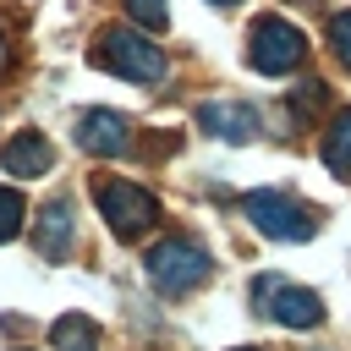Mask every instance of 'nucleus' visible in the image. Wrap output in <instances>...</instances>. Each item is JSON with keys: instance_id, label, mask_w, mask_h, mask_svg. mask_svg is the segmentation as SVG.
Returning a JSON list of instances; mask_svg holds the SVG:
<instances>
[{"instance_id": "obj_3", "label": "nucleus", "mask_w": 351, "mask_h": 351, "mask_svg": "<svg viewBox=\"0 0 351 351\" xmlns=\"http://www.w3.org/2000/svg\"><path fill=\"white\" fill-rule=\"evenodd\" d=\"M93 60H99L104 71H115V77H132V82H159V77H165V49L148 44V38L132 33V27H110V33L93 44Z\"/></svg>"}, {"instance_id": "obj_4", "label": "nucleus", "mask_w": 351, "mask_h": 351, "mask_svg": "<svg viewBox=\"0 0 351 351\" xmlns=\"http://www.w3.org/2000/svg\"><path fill=\"white\" fill-rule=\"evenodd\" d=\"M241 214L252 219V230H263V236H274V241H307L313 230H318V219H313V208H302L291 192H247L241 197Z\"/></svg>"}, {"instance_id": "obj_18", "label": "nucleus", "mask_w": 351, "mask_h": 351, "mask_svg": "<svg viewBox=\"0 0 351 351\" xmlns=\"http://www.w3.org/2000/svg\"><path fill=\"white\" fill-rule=\"evenodd\" d=\"M0 60H5V44H0Z\"/></svg>"}, {"instance_id": "obj_7", "label": "nucleus", "mask_w": 351, "mask_h": 351, "mask_svg": "<svg viewBox=\"0 0 351 351\" xmlns=\"http://www.w3.org/2000/svg\"><path fill=\"white\" fill-rule=\"evenodd\" d=\"M77 143H82L88 154H99V159H115V154L132 148V126H126L115 110H88V115L77 121Z\"/></svg>"}, {"instance_id": "obj_14", "label": "nucleus", "mask_w": 351, "mask_h": 351, "mask_svg": "<svg viewBox=\"0 0 351 351\" xmlns=\"http://www.w3.org/2000/svg\"><path fill=\"white\" fill-rule=\"evenodd\" d=\"M126 11H132V22H143V27H165V22H170L165 0H126Z\"/></svg>"}, {"instance_id": "obj_5", "label": "nucleus", "mask_w": 351, "mask_h": 351, "mask_svg": "<svg viewBox=\"0 0 351 351\" xmlns=\"http://www.w3.org/2000/svg\"><path fill=\"white\" fill-rule=\"evenodd\" d=\"M99 214L110 219V230H115L121 241H132V236H143V230L159 219V203H154V192L137 186V181H99Z\"/></svg>"}, {"instance_id": "obj_15", "label": "nucleus", "mask_w": 351, "mask_h": 351, "mask_svg": "<svg viewBox=\"0 0 351 351\" xmlns=\"http://www.w3.org/2000/svg\"><path fill=\"white\" fill-rule=\"evenodd\" d=\"M329 44H335V55L351 66V11H335V16H329Z\"/></svg>"}, {"instance_id": "obj_2", "label": "nucleus", "mask_w": 351, "mask_h": 351, "mask_svg": "<svg viewBox=\"0 0 351 351\" xmlns=\"http://www.w3.org/2000/svg\"><path fill=\"white\" fill-rule=\"evenodd\" d=\"M247 60H252V71H263V77H285V71H296V66L307 60V38H302V27H291L285 16H258L252 33H247Z\"/></svg>"}, {"instance_id": "obj_9", "label": "nucleus", "mask_w": 351, "mask_h": 351, "mask_svg": "<svg viewBox=\"0 0 351 351\" xmlns=\"http://www.w3.org/2000/svg\"><path fill=\"white\" fill-rule=\"evenodd\" d=\"M49 143H44V132H16L5 148H0V165H5V176H44L49 170Z\"/></svg>"}, {"instance_id": "obj_10", "label": "nucleus", "mask_w": 351, "mask_h": 351, "mask_svg": "<svg viewBox=\"0 0 351 351\" xmlns=\"http://www.w3.org/2000/svg\"><path fill=\"white\" fill-rule=\"evenodd\" d=\"M33 247H38V258H66V247H71V203H66V197H55V203L38 214Z\"/></svg>"}, {"instance_id": "obj_6", "label": "nucleus", "mask_w": 351, "mask_h": 351, "mask_svg": "<svg viewBox=\"0 0 351 351\" xmlns=\"http://www.w3.org/2000/svg\"><path fill=\"white\" fill-rule=\"evenodd\" d=\"M252 296L274 313V324H285V329H313L318 318H324V302L313 296V291H302V285H285V280H252Z\"/></svg>"}, {"instance_id": "obj_1", "label": "nucleus", "mask_w": 351, "mask_h": 351, "mask_svg": "<svg viewBox=\"0 0 351 351\" xmlns=\"http://www.w3.org/2000/svg\"><path fill=\"white\" fill-rule=\"evenodd\" d=\"M208 274H214V258H208V247L192 241V236H170V241H159V247L148 252V280H154L165 296H186V291H197Z\"/></svg>"}, {"instance_id": "obj_16", "label": "nucleus", "mask_w": 351, "mask_h": 351, "mask_svg": "<svg viewBox=\"0 0 351 351\" xmlns=\"http://www.w3.org/2000/svg\"><path fill=\"white\" fill-rule=\"evenodd\" d=\"M318 104H324V82H302V88L291 93V110H296V115H302V110H318Z\"/></svg>"}, {"instance_id": "obj_8", "label": "nucleus", "mask_w": 351, "mask_h": 351, "mask_svg": "<svg viewBox=\"0 0 351 351\" xmlns=\"http://www.w3.org/2000/svg\"><path fill=\"white\" fill-rule=\"evenodd\" d=\"M197 126L214 132V137H225V143H252V137H258V110L219 99V104H203V110H197Z\"/></svg>"}, {"instance_id": "obj_13", "label": "nucleus", "mask_w": 351, "mask_h": 351, "mask_svg": "<svg viewBox=\"0 0 351 351\" xmlns=\"http://www.w3.org/2000/svg\"><path fill=\"white\" fill-rule=\"evenodd\" d=\"M22 214H27L22 208V192L16 186H0V241H11L22 230Z\"/></svg>"}, {"instance_id": "obj_17", "label": "nucleus", "mask_w": 351, "mask_h": 351, "mask_svg": "<svg viewBox=\"0 0 351 351\" xmlns=\"http://www.w3.org/2000/svg\"><path fill=\"white\" fill-rule=\"evenodd\" d=\"M214 5H236V0H214Z\"/></svg>"}, {"instance_id": "obj_12", "label": "nucleus", "mask_w": 351, "mask_h": 351, "mask_svg": "<svg viewBox=\"0 0 351 351\" xmlns=\"http://www.w3.org/2000/svg\"><path fill=\"white\" fill-rule=\"evenodd\" d=\"M324 165L335 176H351V110H340L324 132Z\"/></svg>"}, {"instance_id": "obj_11", "label": "nucleus", "mask_w": 351, "mask_h": 351, "mask_svg": "<svg viewBox=\"0 0 351 351\" xmlns=\"http://www.w3.org/2000/svg\"><path fill=\"white\" fill-rule=\"evenodd\" d=\"M49 346H55V351H93V346H99V329H93L82 313H66V318H55Z\"/></svg>"}]
</instances>
